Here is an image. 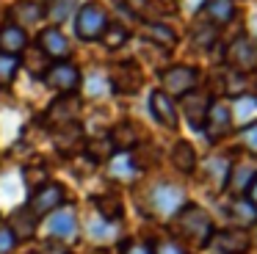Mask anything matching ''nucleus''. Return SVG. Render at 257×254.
<instances>
[{
    "instance_id": "nucleus-1",
    "label": "nucleus",
    "mask_w": 257,
    "mask_h": 254,
    "mask_svg": "<svg viewBox=\"0 0 257 254\" xmlns=\"http://www.w3.org/2000/svg\"><path fill=\"white\" fill-rule=\"evenodd\" d=\"M174 229L183 240H188L191 246H207L213 240V221L196 204H183L174 213Z\"/></svg>"
},
{
    "instance_id": "nucleus-2",
    "label": "nucleus",
    "mask_w": 257,
    "mask_h": 254,
    "mask_svg": "<svg viewBox=\"0 0 257 254\" xmlns=\"http://www.w3.org/2000/svg\"><path fill=\"white\" fill-rule=\"evenodd\" d=\"M161 83L163 94L169 97H185V94L196 91L199 86V69L196 66H185V64H177V66H169V69L161 72Z\"/></svg>"
},
{
    "instance_id": "nucleus-3",
    "label": "nucleus",
    "mask_w": 257,
    "mask_h": 254,
    "mask_svg": "<svg viewBox=\"0 0 257 254\" xmlns=\"http://www.w3.org/2000/svg\"><path fill=\"white\" fill-rule=\"evenodd\" d=\"M105 28H108V14L100 3L80 6L78 17H75V33H78V39H83V42L100 39Z\"/></svg>"
},
{
    "instance_id": "nucleus-4",
    "label": "nucleus",
    "mask_w": 257,
    "mask_h": 254,
    "mask_svg": "<svg viewBox=\"0 0 257 254\" xmlns=\"http://www.w3.org/2000/svg\"><path fill=\"white\" fill-rule=\"evenodd\" d=\"M224 61L232 72L238 75H246V72L257 69V44L251 42L249 36H238L229 42L227 53H224Z\"/></svg>"
},
{
    "instance_id": "nucleus-5",
    "label": "nucleus",
    "mask_w": 257,
    "mask_h": 254,
    "mask_svg": "<svg viewBox=\"0 0 257 254\" xmlns=\"http://www.w3.org/2000/svg\"><path fill=\"white\" fill-rule=\"evenodd\" d=\"M232 127H235V121H232V105L224 102V99L210 102L205 127H202V130L207 133V138H210V141H221L224 136H229V133H232Z\"/></svg>"
},
{
    "instance_id": "nucleus-6",
    "label": "nucleus",
    "mask_w": 257,
    "mask_h": 254,
    "mask_svg": "<svg viewBox=\"0 0 257 254\" xmlns=\"http://www.w3.org/2000/svg\"><path fill=\"white\" fill-rule=\"evenodd\" d=\"M42 77L47 80V86L61 94H72L80 86V69L75 64H69V61H56L53 66H47Z\"/></svg>"
},
{
    "instance_id": "nucleus-7",
    "label": "nucleus",
    "mask_w": 257,
    "mask_h": 254,
    "mask_svg": "<svg viewBox=\"0 0 257 254\" xmlns=\"http://www.w3.org/2000/svg\"><path fill=\"white\" fill-rule=\"evenodd\" d=\"M61 202H64V188L58 185V182H45V185L36 188V193L31 196L28 210L36 218H42V215H50L56 207H61Z\"/></svg>"
},
{
    "instance_id": "nucleus-8",
    "label": "nucleus",
    "mask_w": 257,
    "mask_h": 254,
    "mask_svg": "<svg viewBox=\"0 0 257 254\" xmlns=\"http://www.w3.org/2000/svg\"><path fill=\"white\" fill-rule=\"evenodd\" d=\"M183 204H185V193H183V188H177V185L163 182V185H158L155 191H152V210L161 213V215H174Z\"/></svg>"
},
{
    "instance_id": "nucleus-9",
    "label": "nucleus",
    "mask_w": 257,
    "mask_h": 254,
    "mask_svg": "<svg viewBox=\"0 0 257 254\" xmlns=\"http://www.w3.org/2000/svg\"><path fill=\"white\" fill-rule=\"evenodd\" d=\"M199 14L207 25L224 28L235 20V0H202Z\"/></svg>"
},
{
    "instance_id": "nucleus-10",
    "label": "nucleus",
    "mask_w": 257,
    "mask_h": 254,
    "mask_svg": "<svg viewBox=\"0 0 257 254\" xmlns=\"http://www.w3.org/2000/svg\"><path fill=\"white\" fill-rule=\"evenodd\" d=\"M210 102H213V99L207 97V94H202V91H191V94H185V97H183V113H185V119L191 121L194 130H202V127H205Z\"/></svg>"
},
{
    "instance_id": "nucleus-11",
    "label": "nucleus",
    "mask_w": 257,
    "mask_h": 254,
    "mask_svg": "<svg viewBox=\"0 0 257 254\" xmlns=\"http://www.w3.org/2000/svg\"><path fill=\"white\" fill-rule=\"evenodd\" d=\"M257 177V166L249 163V160H240V163L229 166L227 171V191L232 193V196H240V193H246V188L251 185V180Z\"/></svg>"
},
{
    "instance_id": "nucleus-12",
    "label": "nucleus",
    "mask_w": 257,
    "mask_h": 254,
    "mask_svg": "<svg viewBox=\"0 0 257 254\" xmlns=\"http://www.w3.org/2000/svg\"><path fill=\"white\" fill-rule=\"evenodd\" d=\"M150 110L152 116H155L158 121H161L163 127H169V130H177V108H174V99L169 97V94L163 91H152L150 94Z\"/></svg>"
},
{
    "instance_id": "nucleus-13",
    "label": "nucleus",
    "mask_w": 257,
    "mask_h": 254,
    "mask_svg": "<svg viewBox=\"0 0 257 254\" xmlns=\"http://www.w3.org/2000/svg\"><path fill=\"white\" fill-rule=\"evenodd\" d=\"M213 243L218 246L221 254H246L249 251V235L243 229H224V232H213Z\"/></svg>"
},
{
    "instance_id": "nucleus-14",
    "label": "nucleus",
    "mask_w": 257,
    "mask_h": 254,
    "mask_svg": "<svg viewBox=\"0 0 257 254\" xmlns=\"http://www.w3.org/2000/svg\"><path fill=\"white\" fill-rule=\"evenodd\" d=\"M39 50L50 58H67L69 55V42L58 28H45L39 33Z\"/></svg>"
},
{
    "instance_id": "nucleus-15",
    "label": "nucleus",
    "mask_w": 257,
    "mask_h": 254,
    "mask_svg": "<svg viewBox=\"0 0 257 254\" xmlns=\"http://www.w3.org/2000/svg\"><path fill=\"white\" fill-rule=\"evenodd\" d=\"M47 229H50L53 237H61V240H69V237L78 235V218H75L72 210H56L47 221Z\"/></svg>"
},
{
    "instance_id": "nucleus-16",
    "label": "nucleus",
    "mask_w": 257,
    "mask_h": 254,
    "mask_svg": "<svg viewBox=\"0 0 257 254\" xmlns=\"http://www.w3.org/2000/svg\"><path fill=\"white\" fill-rule=\"evenodd\" d=\"M113 88L122 94H136L141 88V69L127 61V64H119L116 66V75H113Z\"/></svg>"
},
{
    "instance_id": "nucleus-17",
    "label": "nucleus",
    "mask_w": 257,
    "mask_h": 254,
    "mask_svg": "<svg viewBox=\"0 0 257 254\" xmlns=\"http://www.w3.org/2000/svg\"><path fill=\"white\" fill-rule=\"evenodd\" d=\"M28 39H25V31L20 25H3L0 28V53L6 55H17L20 50H25Z\"/></svg>"
},
{
    "instance_id": "nucleus-18",
    "label": "nucleus",
    "mask_w": 257,
    "mask_h": 254,
    "mask_svg": "<svg viewBox=\"0 0 257 254\" xmlns=\"http://www.w3.org/2000/svg\"><path fill=\"white\" fill-rule=\"evenodd\" d=\"M75 113H78V99H72V97H64V99H58L56 105L50 108V121L56 127H64V124H72L75 121Z\"/></svg>"
},
{
    "instance_id": "nucleus-19",
    "label": "nucleus",
    "mask_w": 257,
    "mask_h": 254,
    "mask_svg": "<svg viewBox=\"0 0 257 254\" xmlns=\"http://www.w3.org/2000/svg\"><path fill=\"white\" fill-rule=\"evenodd\" d=\"M141 33H144L147 39H152V42L163 44V47H174V44H177V33L169 25H163V22H144V25H141Z\"/></svg>"
},
{
    "instance_id": "nucleus-20",
    "label": "nucleus",
    "mask_w": 257,
    "mask_h": 254,
    "mask_svg": "<svg viewBox=\"0 0 257 254\" xmlns=\"http://www.w3.org/2000/svg\"><path fill=\"white\" fill-rule=\"evenodd\" d=\"M172 163L177 166L180 171H185V174H191V171L196 169V152L194 147H191L188 141H177L172 149Z\"/></svg>"
},
{
    "instance_id": "nucleus-21",
    "label": "nucleus",
    "mask_w": 257,
    "mask_h": 254,
    "mask_svg": "<svg viewBox=\"0 0 257 254\" xmlns=\"http://www.w3.org/2000/svg\"><path fill=\"white\" fill-rule=\"evenodd\" d=\"M34 224H36V215L28 207H23V210H14L12 221H9V229L14 232V237H28V235H34Z\"/></svg>"
},
{
    "instance_id": "nucleus-22",
    "label": "nucleus",
    "mask_w": 257,
    "mask_h": 254,
    "mask_svg": "<svg viewBox=\"0 0 257 254\" xmlns=\"http://www.w3.org/2000/svg\"><path fill=\"white\" fill-rule=\"evenodd\" d=\"M136 141H139V133H136L133 124H127V121H122L119 127H113L111 133V144L113 149H122V152H127V149L136 147Z\"/></svg>"
},
{
    "instance_id": "nucleus-23",
    "label": "nucleus",
    "mask_w": 257,
    "mask_h": 254,
    "mask_svg": "<svg viewBox=\"0 0 257 254\" xmlns=\"http://www.w3.org/2000/svg\"><path fill=\"white\" fill-rule=\"evenodd\" d=\"M229 215H232V221L238 224V229H243V226H249V224H257V210L251 207L246 199H238V202L229 207Z\"/></svg>"
},
{
    "instance_id": "nucleus-24",
    "label": "nucleus",
    "mask_w": 257,
    "mask_h": 254,
    "mask_svg": "<svg viewBox=\"0 0 257 254\" xmlns=\"http://www.w3.org/2000/svg\"><path fill=\"white\" fill-rule=\"evenodd\" d=\"M94 204H97V213L105 221L122 218V202H119V196H97Z\"/></svg>"
},
{
    "instance_id": "nucleus-25",
    "label": "nucleus",
    "mask_w": 257,
    "mask_h": 254,
    "mask_svg": "<svg viewBox=\"0 0 257 254\" xmlns=\"http://www.w3.org/2000/svg\"><path fill=\"white\" fill-rule=\"evenodd\" d=\"M12 14L17 17L20 22H25V25H36V22L42 20V6H39V3H31V0H25V3H17V6H14Z\"/></svg>"
},
{
    "instance_id": "nucleus-26",
    "label": "nucleus",
    "mask_w": 257,
    "mask_h": 254,
    "mask_svg": "<svg viewBox=\"0 0 257 254\" xmlns=\"http://www.w3.org/2000/svg\"><path fill=\"white\" fill-rule=\"evenodd\" d=\"M254 113H257V99H251V97H240V99H238V105H235V110H232V121L238 119L240 124L246 127V124H251V121H254V119H251Z\"/></svg>"
},
{
    "instance_id": "nucleus-27",
    "label": "nucleus",
    "mask_w": 257,
    "mask_h": 254,
    "mask_svg": "<svg viewBox=\"0 0 257 254\" xmlns=\"http://www.w3.org/2000/svg\"><path fill=\"white\" fill-rule=\"evenodd\" d=\"M100 39H102V44H105L108 50H116V47H122V44L127 42V28L124 25H108Z\"/></svg>"
},
{
    "instance_id": "nucleus-28",
    "label": "nucleus",
    "mask_w": 257,
    "mask_h": 254,
    "mask_svg": "<svg viewBox=\"0 0 257 254\" xmlns=\"http://www.w3.org/2000/svg\"><path fill=\"white\" fill-rule=\"evenodd\" d=\"M17 69H20V58L0 53V86H9L17 75Z\"/></svg>"
},
{
    "instance_id": "nucleus-29",
    "label": "nucleus",
    "mask_w": 257,
    "mask_h": 254,
    "mask_svg": "<svg viewBox=\"0 0 257 254\" xmlns=\"http://www.w3.org/2000/svg\"><path fill=\"white\" fill-rule=\"evenodd\" d=\"M111 177H119V180H130V177H136V163H133V158H127V155H119V158L111 163Z\"/></svg>"
},
{
    "instance_id": "nucleus-30",
    "label": "nucleus",
    "mask_w": 257,
    "mask_h": 254,
    "mask_svg": "<svg viewBox=\"0 0 257 254\" xmlns=\"http://www.w3.org/2000/svg\"><path fill=\"white\" fill-rule=\"evenodd\" d=\"M150 251L152 254H188L183 243L174 240V237H161V240H155V246H152Z\"/></svg>"
},
{
    "instance_id": "nucleus-31",
    "label": "nucleus",
    "mask_w": 257,
    "mask_h": 254,
    "mask_svg": "<svg viewBox=\"0 0 257 254\" xmlns=\"http://www.w3.org/2000/svg\"><path fill=\"white\" fill-rule=\"evenodd\" d=\"M216 33H218V28H213V25H196L194 28V44H199V47H210L213 42H216Z\"/></svg>"
},
{
    "instance_id": "nucleus-32",
    "label": "nucleus",
    "mask_w": 257,
    "mask_h": 254,
    "mask_svg": "<svg viewBox=\"0 0 257 254\" xmlns=\"http://www.w3.org/2000/svg\"><path fill=\"white\" fill-rule=\"evenodd\" d=\"M240 144L246 147V152H251L257 158V119L251 124L240 127Z\"/></svg>"
},
{
    "instance_id": "nucleus-33",
    "label": "nucleus",
    "mask_w": 257,
    "mask_h": 254,
    "mask_svg": "<svg viewBox=\"0 0 257 254\" xmlns=\"http://www.w3.org/2000/svg\"><path fill=\"white\" fill-rule=\"evenodd\" d=\"M111 152H113L111 138H102V141H91V144H89V155H91V160H105Z\"/></svg>"
},
{
    "instance_id": "nucleus-34",
    "label": "nucleus",
    "mask_w": 257,
    "mask_h": 254,
    "mask_svg": "<svg viewBox=\"0 0 257 254\" xmlns=\"http://www.w3.org/2000/svg\"><path fill=\"white\" fill-rule=\"evenodd\" d=\"M14 246H17V237H14V232L9 229V224H0V254L14 251Z\"/></svg>"
},
{
    "instance_id": "nucleus-35",
    "label": "nucleus",
    "mask_w": 257,
    "mask_h": 254,
    "mask_svg": "<svg viewBox=\"0 0 257 254\" xmlns=\"http://www.w3.org/2000/svg\"><path fill=\"white\" fill-rule=\"evenodd\" d=\"M75 6V0H53V9H50V17H56V22L67 20L69 9Z\"/></svg>"
},
{
    "instance_id": "nucleus-36",
    "label": "nucleus",
    "mask_w": 257,
    "mask_h": 254,
    "mask_svg": "<svg viewBox=\"0 0 257 254\" xmlns=\"http://www.w3.org/2000/svg\"><path fill=\"white\" fill-rule=\"evenodd\" d=\"M246 202H249L251 207L257 210V177H254V180H251V185L246 188Z\"/></svg>"
},
{
    "instance_id": "nucleus-37",
    "label": "nucleus",
    "mask_w": 257,
    "mask_h": 254,
    "mask_svg": "<svg viewBox=\"0 0 257 254\" xmlns=\"http://www.w3.org/2000/svg\"><path fill=\"white\" fill-rule=\"evenodd\" d=\"M122 254H152L150 246H144V243H130V246H124Z\"/></svg>"
},
{
    "instance_id": "nucleus-38",
    "label": "nucleus",
    "mask_w": 257,
    "mask_h": 254,
    "mask_svg": "<svg viewBox=\"0 0 257 254\" xmlns=\"http://www.w3.org/2000/svg\"><path fill=\"white\" fill-rule=\"evenodd\" d=\"M254 226H257V224H254Z\"/></svg>"
}]
</instances>
